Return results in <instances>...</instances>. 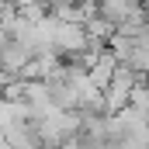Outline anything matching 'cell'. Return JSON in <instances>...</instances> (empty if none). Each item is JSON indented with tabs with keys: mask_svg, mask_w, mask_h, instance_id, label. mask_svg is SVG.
<instances>
[{
	"mask_svg": "<svg viewBox=\"0 0 149 149\" xmlns=\"http://www.w3.org/2000/svg\"><path fill=\"white\" fill-rule=\"evenodd\" d=\"M31 49L28 45H21V42H14V38H7L3 45H0V70L3 73H10L14 80H24L28 76V66H31Z\"/></svg>",
	"mask_w": 149,
	"mask_h": 149,
	"instance_id": "obj_1",
	"label": "cell"
},
{
	"mask_svg": "<svg viewBox=\"0 0 149 149\" xmlns=\"http://www.w3.org/2000/svg\"><path fill=\"white\" fill-rule=\"evenodd\" d=\"M21 121H31V108H28L21 97L3 94V97H0V132H7V128H14V125H21Z\"/></svg>",
	"mask_w": 149,
	"mask_h": 149,
	"instance_id": "obj_2",
	"label": "cell"
},
{
	"mask_svg": "<svg viewBox=\"0 0 149 149\" xmlns=\"http://www.w3.org/2000/svg\"><path fill=\"white\" fill-rule=\"evenodd\" d=\"M97 7H128V3H142V0H94Z\"/></svg>",
	"mask_w": 149,
	"mask_h": 149,
	"instance_id": "obj_3",
	"label": "cell"
},
{
	"mask_svg": "<svg viewBox=\"0 0 149 149\" xmlns=\"http://www.w3.org/2000/svg\"><path fill=\"white\" fill-rule=\"evenodd\" d=\"M0 149H10V142H7V135L0 132Z\"/></svg>",
	"mask_w": 149,
	"mask_h": 149,
	"instance_id": "obj_4",
	"label": "cell"
}]
</instances>
